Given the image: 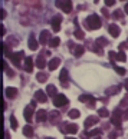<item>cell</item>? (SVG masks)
<instances>
[{"instance_id":"obj_33","label":"cell","mask_w":128,"mask_h":139,"mask_svg":"<svg viewBox=\"0 0 128 139\" xmlns=\"http://www.w3.org/2000/svg\"><path fill=\"white\" fill-rule=\"evenodd\" d=\"M29 2H30V4H32V6L38 7V9H41V7H42V4L39 3V0H29Z\"/></svg>"},{"instance_id":"obj_6","label":"cell","mask_w":128,"mask_h":139,"mask_svg":"<svg viewBox=\"0 0 128 139\" xmlns=\"http://www.w3.org/2000/svg\"><path fill=\"white\" fill-rule=\"evenodd\" d=\"M60 22H62V16H60V14H56L55 17L52 19V29L55 32L60 30Z\"/></svg>"},{"instance_id":"obj_36","label":"cell","mask_w":128,"mask_h":139,"mask_svg":"<svg viewBox=\"0 0 128 139\" xmlns=\"http://www.w3.org/2000/svg\"><path fill=\"white\" fill-rule=\"evenodd\" d=\"M122 14H124V13H122V10H115V13H114V17H117V19H121L122 17Z\"/></svg>"},{"instance_id":"obj_25","label":"cell","mask_w":128,"mask_h":139,"mask_svg":"<svg viewBox=\"0 0 128 139\" xmlns=\"http://www.w3.org/2000/svg\"><path fill=\"white\" fill-rule=\"evenodd\" d=\"M68 116L72 118V119H76V118H79V111L78 109H72V111H69Z\"/></svg>"},{"instance_id":"obj_43","label":"cell","mask_w":128,"mask_h":139,"mask_svg":"<svg viewBox=\"0 0 128 139\" xmlns=\"http://www.w3.org/2000/svg\"><path fill=\"white\" fill-rule=\"evenodd\" d=\"M6 17V12H4V10H2V19H4Z\"/></svg>"},{"instance_id":"obj_16","label":"cell","mask_w":128,"mask_h":139,"mask_svg":"<svg viewBox=\"0 0 128 139\" xmlns=\"http://www.w3.org/2000/svg\"><path fill=\"white\" fill-rule=\"evenodd\" d=\"M111 122H112L115 126H119V125H121V116H119V112H115V113L112 115V118H111Z\"/></svg>"},{"instance_id":"obj_28","label":"cell","mask_w":128,"mask_h":139,"mask_svg":"<svg viewBox=\"0 0 128 139\" xmlns=\"http://www.w3.org/2000/svg\"><path fill=\"white\" fill-rule=\"evenodd\" d=\"M3 68H4V72H6V73L9 75L10 77H13V75H15V73H13V72H12V69H10L9 66H7V63L4 62V60H3Z\"/></svg>"},{"instance_id":"obj_12","label":"cell","mask_w":128,"mask_h":139,"mask_svg":"<svg viewBox=\"0 0 128 139\" xmlns=\"http://www.w3.org/2000/svg\"><path fill=\"white\" fill-rule=\"evenodd\" d=\"M59 65H60V59L53 57V59H50V62H49V65H48V66H49V70H55Z\"/></svg>"},{"instance_id":"obj_22","label":"cell","mask_w":128,"mask_h":139,"mask_svg":"<svg viewBox=\"0 0 128 139\" xmlns=\"http://www.w3.org/2000/svg\"><path fill=\"white\" fill-rule=\"evenodd\" d=\"M3 50H4V55L7 56V57H12L13 56V52H12V46H7V45H3Z\"/></svg>"},{"instance_id":"obj_40","label":"cell","mask_w":128,"mask_h":139,"mask_svg":"<svg viewBox=\"0 0 128 139\" xmlns=\"http://www.w3.org/2000/svg\"><path fill=\"white\" fill-rule=\"evenodd\" d=\"M125 49H127V43H121V45H119V50H121V52H122V50H125Z\"/></svg>"},{"instance_id":"obj_14","label":"cell","mask_w":128,"mask_h":139,"mask_svg":"<svg viewBox=\"0 0 128 139\" xmlns=\"http://www.w3.org/2000/svg\"><path fill=\"white\" fill-rule=\"evenodd\" d=\"M33 60H32V57H26L25 59V70L26 72H32V69H33Z\"/></svg>"},{"instance_id":"obj_24","label":"cell","mask_w":128,"mask_h":139,"mask_svg":"<svg viewBox=\"0 0 128 139\" xmlns=\"http://www.w3.org/2000/svg\"><path fill=\"white\" fill-rule=\"evenodd\" d=\"M75 37L76 39H79V40H84L85 39V33L81 30L79 27H76V30H75Z\"/></svg>"},{"instance_id":"obj_9","label":"cell","mask_w":128,"mask_h":139,"mask_svg":"<svg viewBox=\"0 0 128 139\" xmlns=\"http://www.w3.org/2000/svg\"><path fill=\"white\" fill-rule=\"evenodd\" d=\"M59 79H60V85H62L63 87H66L68 86V70L66 69H62V72H60V75H59Z\"/></svg>"},{"instance_id":"obj_4","label":"cell","mask_w":128,"mask_h":139,"mask_svg":"<svg viewBox=\"0 0 128 139\" xmlns=\"http://www.w3.org/2000/svg\"><path fill=\"white\" fill-rule=\"evenodd\" d=\"M25 56V53H23V50H20V52H16V53H13V56L10 57V60L13 62V65L15 66H17L19 68L20 66V62H22V57Z\"/></svg>"},{"instance_id":"obj_30","label":"cell","mask_w":128,"mask_h":139,"mask_svg":"<svg viewBox=\"0 0 128 139\" xmlns=\"http://www.w3.org/2000/svg\"><path fill=\"white\" fill-rule=\"evenodd\" d=\"M117 60H119V62H125L127 60V56H125L124 52H119L118 56H117Z\"/></svg>"},{"instance_id":"obj_42","label":"cell","mask_w":128,"mask_h":139,"mask_svg":"<svg viewBox=\"0 0 128 139\" xmlns=\"http://www.w3.org/2000/svg\"><path fill=\"white\" fill-rule=\"evenodd\" d=\"M124 12L128 13V2H127V4H125V7H124Z\"/></svg>"},{"instance_id":"obj_35","label":"cell","mask_w":128,"mask_h":139,"mask_svg":"<svg viewBox=\"0 0 128 139\" xmlns=\"http://www.w3.org/2000/svg\"><path fill=\"white\" fill-rule=\"evenodd\" d=\"M118 90H119V87H112V89H108V90H106V93H108V95H115Z\"/></svg>"},{"instance_id":"obj_21","label":"cell","mask_w":128,"mask_h":139,"mask_svg":"<svg viewBox=\"0 0 128 139\" xmlns=\"http://www.w3.org/2000/svg\"><path fill=\"white\" fill-rule=\"evenodd\" d=\"M46 93L55 98V96H56V87L53 86V85H48V87H46Z\"/></svg>"},{"instance_id":"obj_34","label":"cell","mask_w":128,"mask_h":139,"mask_svg":"<svg viewBox=\"0 0 128 139\" xmlns=\"http://www.w3.org/2000/svg\"><path fill=\"white\" fill-rule=\"evenodd\" d=\"M97 45H108V40L104 37H98L97 39Z\"/></svg>"},{"instance_id":"obj_27","label":"cell","mask_w":128,"mask_h":139,"mask_svg":"<svg viewBox=\"0 0 128 139\" xmlns=\"http://www.w3.org/2000/svg\"><path fill=\"white\" fill-rule=\"evenodd\" d=\"M23 133H25V136H32L33 135V129L30 126H25L23 128Z\"/></svg>"},{"instance_id":"obj_29","label":"cell","mask_w":128,"mask_h":139,"mask_svg":"<svg viewBox=\"0 0 128 139\" xmlns=\"http://www.w3.org/2000/svg\"><path fill=\"white\" fill-rule=\"evenodd\" d=\"M79 100L81 102H86V100H94V98L91 95H82V96H79Z\"/></svg>"},{"instance_id":"obj_31","label":"cell","mask_w":128,"mask_h":139,"mask_svg":"<svg viewBox=\"0 0 128 139\" xmlns=\"http://www.w3.org/2000/svg\"><path fill=\"white\" fill-rule=\"evenodd\" d=\"M117 56H118V53L112 52V50L109 52V57H111V63H114V62H115V60H117Z\"/></svg>"},{"instance_id":"obj_18","label":"cell","mask_w":128,"mask_h":139,"mask_svg":"<svg viewBox=\"0 0 128 139\" xmlns=\"http://www.w3.org/2000/svg\"><path fill=\"white\" fill-rule=\"evenodd\" d=\"M36 66H38L39 69H43L45 66H46V60H45L43 55H41L38 59H36Z\"/></svg>"},{"instance_id":"obj_37","label":"cell","mask_w":128,"mask_h":139,"mask_svg":"<svg viewBox=\"0 0 128 139\" xmlns=\"http://www.w3.org/2000/svg\"><path fill=\"white\" fill-rule=\"evenodd\" d=\"M115 72L118 75H125V69L124 68H119V66H117V68H115Z\"/></svg>"},{"instance_id":"obj_23","label":"cell","mask_w":128,"mask_h":139,"mask_svg":"<svg viewBox=\"0 0 128 139\" xmlns=\"http://www.w3.org/2000/svg\"><path fill=\"white\" fill-rule=\"evenodd\" d=\"M59 43H60V39H59V37H52V39H50V42H49V46L50 47H56V46H59Z\"/></svg>"},{"instance_id":"obj_11","label":"cell","mask_w":128,"mask_h":139,"mask_svg":"<svg viewBox=\"0 0 128 139\" xmlns=\"http://www.w3.org/2000/svg\"><path fill=\"white\" fill-rule=\"evenodd\" d=\"M35 98H36V100H39V102H46V92H43V90H36V93H35Z\"/></svg>"},{"instance_id":"obj_38","label":"cell","mask_w":128,"mask_h":139,"mask_svg":"<svg viewBox=\"0 0 128 139\" xmlns=\"http://www.w3.org/2000/svg\"><path fill=\"white\" fill-rule=\"evenodd\" d=\"M98 113H99V116H108V111H106V109H99V112H98Z\"/></svg>"},{"instance_id":"obj_2","label":"cell","mask_w":128,"mask_h":139,"mask_svg":"<svg viewBox=\"0 0 128 139\" xmlns=\"http://www.w3.org/2000/svg\"><path fill=\"white\" fill-rule=\"evenodd\" d=\"M55 6L59 7L62 12L69 13L72 10V0H56V2H55Z\"/></svg>"},{"instance_id":"obj_10","label":"cell","mask_w":128,"mask_h":139,"mask_svg":"<svg viewBox=\"0 0 128 139\" xmlns=\"http://www.w3.org/2000/svg\"><path fill=\"white\" fill-rule=\"evenodd\" d=\"M39 46V42L35 39V34H30L29 36V49L30 50H36Z\"/></svg>"},{"instance_id":"obj_32","label":"cell","mask_w":128,"mask_h":139,"mask_svg":"<svg viewBox=\"0 0 128 139\" xmlns=\"http://www.w3.org/2000/svg\"><path fill=\"white\" fill-rule=\"evenodd\" d=\"M10 123H12L13 129H17V122H16V118L15 116H10Z\"/></svg>"},{"instance_id":"obj_8","label":"cell","mask_w":128,"mask_h":139,"mask_svg":"<svg viewBox=\"0 0 128 139\" xmlns=\"http://www.w3.org/2000/svg\"><path fill=\"white\" fill-rule=\"evenodd\" d=\"M108 32H109V34H111L112 37H118L119 33H121V29H119L117 25H109Z\"/></svg>"},{"instance_id":"obj_5","label":"cell","mask_w":128,"mask_h":139,"mask_svg":"<svg viewBox=\"0 0 128 139\" xmlns=\"http://www.w3.org/2000/svg\"><path fill=\"white\" fill-rule=\"evenodd\" d=\"M49 42H50V33L48 30H42L41 32V36H39V43L48 45Z\"/></svg>"},{"instance_id":"obj_17","label":"cell","mask_w":128,"mask_h":139,"mask_svg":"<svg viewBox=\"0 0 128 139\" xmlns=\"http://www.w3.org/2000/svg\"><path fill=\"white\" fill-rule=\"evenodd\" d=\"M63 132H66V133H75V132H78V126L76 125H66V128L65 129H62Z\"/></svg>"},{"instance_id":"obj_1","label":"cell","mask_w":128,"mask_h":139,"mask_svg":"<svg viewBox=\"0 0 128 139\" xmlns=\"http://www.w3.org/2000/svg\"><path fill=\"white\" fill-rule=\"evenodd\" d=\"M85 23H86V29H89V30H97V29H101V26H102L101 19L97 13H92V14L88 16L85 19Z\"/></svg>"},{"instance_id":"obj_13","label":"cell","mask_w":128,"mask_h":139,"mask_svg":"<svg viewBox=\"0 0 128 139\" xmlns=\"http://www.w3.org/2000/svg\"><path fill=\"white\" fill-rule=\"evenodd\" d=\"M4 93H6V96L9 99H13L16 96V93H17V89H16V87H6Z\"/></svg>"},{"instance_id":"obj_45","label":"cell","mask_w":128,"mask_h":139,"mask_svg":"<svg viewBox=\"0 0 128 139\" xmlns=\"http://www.w3.org/2000/svg\"><path fill=\"white\" fill-rule=\"evenodd\" d=\"M66 139H73V138H66Z\"/></svg>"},{"instance_id":"obj_26","label":"cell","mask_w":128,"mask_h":139,"mask_svg":"<svg viewBox=\"0 0 128 139\" xmlns=\"http://www.w3.org/2000/svg\"><path fill=\"white\" fill-rule=\"evenodd\" d=\"M36 79H38L39 82H45L48 79V73H43V72H41V73L36 75Z\"/></svg>"},{"instance_id":"obj_19","label":"cell","mask_w":128,"mask_h":139,"mask_svg":"<svg viewBox=\"0 0 128 139\" xmlns=\"http://www.w3.org/2000/svg\"><path fill=\"white\" fill-rule=\"evenodd\" d=\"M97 122H98V118L97 116H91V118H88L86 121H85V126L89 128V126H92V125H95Z\"/></svg>"},{"instance_id":"obj_3","label":"cell","mask_w":128,"mask_h":139,"mask_svg":"<svg viewBox=\"0 0 128 139\" xmlns=\"http://www.w3.org/2000/svg\"><path fill=\"white\" fill-rule=\"evenodd\" d=\"M53 105L56 106V108H62V106L68 105V99H66L65 95H62V93H58V95L53 98Z\"/></svg>"},{"instance_id":"obj_44","label":"cell","mask_w":128,"mask_h":139,"mask_svg":"<svg viewBox=\"0 0 128 139\" xmlns=\"http://www.w3.org/2000/svg\"><path fill=\"white\" fill-rule=\"evenodd\" d=\"M124 116H125V119H128V111H127V112H125V113H124Z\"/></svg>"},{"instance_id":"obj_20","label":"cell","mask_w":128,"mask_h":139,"mask_svg":"<svg viewBox=\"0 0 128 139\" xmlns=\"http://www.w3.org/2000/svg\"><path fill=\"white\" fill-rule=\"evenodd\" d=\"M85 52V47L84 46H75V49H73V55L76 56V57H79V56H82Z\"/></svg>"},{"instance_id":"obj_39","label":"cell","mask_w":128,"mask_h":139,"mask_svg":"<svg viewBox=\"0 0 128 139\" xmlns=\"http://www.w3.org/2000/svg\"><path fill=\"white\" fill-rule=\"evenodd\" d=\"M115 4V0H105V6H112Z\"/></svg>"},{"instance_id":"obj_15","label":"cell","mask_w":128,"mask_h":139,"mask_svg":"<svg viewBox=\"0 0 128 139\" xmlns=\"http://www.w3.org/2000/svg\"><path fill=\"white\" fill-rule=\"evenodd\" d=\"M36 121H38V122L46 121V111H43V109L38 111V113H36Z\"/></svg>"},{"instance_id":"obj_7","label":"cell","mask_w":128,"mask_h":139,"mask_svg":"<svg viewBox=\"0 0 128 139\" xmlns=\"http://www.w3.org/2000/svg\"><path fill=\"white\" fill-rule=\"evenodd\" d=\"M33 109H35V106L32 105V103L29 106H26V109H25V113H23V115H25V119L28 122L32 121V116H33Z\"/></svg>"},{"instance_id":"obj_41","label":"cell","mask_w":128,"mask_h":139,"mask_svg":"<svg viewBox=\"0 0 128 139\" xmlns=\"http://www.w3.org/2000/svg\"><path fill=\"white\" fill-rule=\"evenodd\" d=\"M102 13H104V16H106V17H108V16H109V13H108V10H106V9H105V7H104V9H102Z\"/></svg>"},{"instance_id":"obj_46","label":"cell","mask_w":128,"mask_h":139,"mask_svg":"<svg viewBox=\"0 0 128 139\" xmlns=\"http://www.w3.org/2000/svg\"><path fill=\"white\" fill-rule=\"evenodd\" d=\"M48 139H50V138H48Z\"/></svg>"}]
</instances>
